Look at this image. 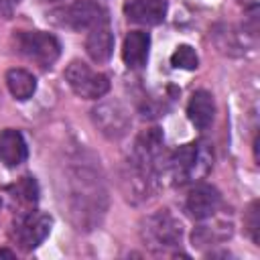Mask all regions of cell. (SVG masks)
<instances>
[{"instance_id": "obj_1", "label": "cell", "mask_w": 260, "mask_h": 260, "mask_svg": "<svg viewBox=\"0 0 260 260\" xmlns=\"http://www.w3.org/2000/svg\"><path fill=\"white\" fill-rule=\"evenodd\" d=\"M61 185V205L67 209L73 225L77 230H93L108 205L102 177L89 165L77 162L63 171Z\"/></svg>"}, {"instance_id": "obj_2", "label": "cell", "mask_w": 260, "mask_h": 260, "mask_svg": "<svg viewBox=\"0 0 260 260\" xmlns=\"http://www.w3.org/2000/svg\"><path fill=\"white\" fill-rule=\"evenodd\" d=\"M140 240L154 252H167L181 244L183 225L169 209H158L140 221Z\"/></svg>"}, {"instance_id": "obj_3", "label": "cell", "mask_w": 260, "mask_h": 260, "mask_svg": "<svg viewBox=\"0 0 260 260\" xmlns=\"http://www.w3.org/2000/svg\"><path fill=\"white\" fill-rule=\"evenodd\" d=\"M209 165H211V160H209L207 150H203L199 144L191 142V144L179 146L162 162V173L167 171L175 185H185V183H191L197 177L205 175Z\"/></svg>"}, {"instance_id": "obj_4", "label": "cell", "mask_w": 260, "mask_h": 260, "mask_svg": "<svg viewBox=\"0 0 260 260\" xmlns=\"http://www.w3.org/2000/svg\"><path fill=\"white\" fill-rule=\"evenodd\" d=\"M14 49L26 61H32L39 67H51L61 55L59 39L45 30H16Z\"/></svg>"}, {"instance_id": "obj_5", "label": "cell", "mask_w": 260, "mask_h": 260, "mask_svg": "<svg viewBox=\"0 0 260 260\" xmlns=\"http://www.w3.org/2000/svg\"><path fill=\"white\" fill-rule=\"evenodd\" d=\"M65 81L83 100H100L110 91V79L79 59L65 67Z\"/></svg>"}, {"instance_id": "obj_6", "label": "cell", "mask_w": 260, "mask_h": 260, "mask_svg": "<svg viewBox=\"0 0 260 260\" xmlns=\"http://www.w3.org/2000/svg\"><path fill=\"white\" fill-rule=\"evenodd\" d=\"M91 120L100 134L110 140H120L128 134L132 126L130 110L120 100H104L91 110Z\"/></svg>"}, {"instance_id": "obj_7", "label": "cell", "mask_w": 260, "mask_h": 260, "mask_svg": "<svg viewBox=\"0 0 260 260\" xmlns=\"http://www.w3.org/2000/svg\"><path fill=\"white\" fill-rule=\"evenodd\" d=\"M51 225H53L51 215L43 211H26L14 219L12 238L24 252H30L47 240V236L51 234Z\"/></svg>"}, {"instance_id": "obj_8", "label": "cell", "mask_w": 260, "mask_h": 260, "mask_svg": "<svg viewBox=\"0 0 260 260\" xmlns=\"http://www.w3.org/2000/svg\"><path fill=\"white\" fill-rule=\"evenodd\" d=\"M106 14V10L89 0H75L71 4H65L57 10L51 12V20L61 26V28H69V30H89L102 16Z\"/></svg>"}, {"instance_id": "obj_9", "label": "cell", "mask_w": 260, "mask_h": 260, "mask_svg": "<svg viewBox=\"0 0 260 260\" xmlns=\"http://www.w3.org/2000/svg\"><path fill=\"white\" fill-rule=\"evenodd\" d=\"M85 51L91 61L95 63H106L112 57L114 51V32L108 14H104L87 32L85 39Z\"/></svg>"}, {"instance_id": "obj_10", "label": "cell", "mask_w": 260, "mask_h": 260, "mask_svg": "<svg viewBox=\"0 0 260 260\" xmlns=\"http://www.w3.org/2000/svg\"><path fill=\"white\" fill-rule=\"evenodd\" d=\"M219 203H221L219 191L213 185L199 183L189 191L185 199V209L193 219H207L217 211Z\"/></svg>"}, {"instance_id": "obj_11", "label": "cell", "mask_w": 260, "mask_h": 260, "mask_svg": "<svg viewBox=\"0 0 260 260\" xmlns=\"http://www.w3.org/2000/svg\"><path fill=\"white\" fill-rule=\"evenodd\" d=\"M124 14L130 22L154 26L165 20L167 0H124Z\"/></svg>"}, {"instance_id": "obj_12", "label": "cell", "mask_w": 260, "mask_h": 260, "mask_svg": "<svg viewBox=\"0 0 260 260\" xmlns=\"http://www.w3.org/2000/svg\"><path fill=\"white\" fill-rule=\"evenodd\" d=\"M28 148L24 136L14 128H4L0 132V162L6 167H18L26 160Z\"/></svg>"}, {"instance_id": "obj_13", "label": "cell", "mask_w": 260, "mask_h": 260, "mask_svg": "<svg viewBox=\"0 0 260 260\" xmlns=\"http://www.w3.org/2000/svg\"><path fill=\"white\" fill-rule=\"evenodd\" d=\"M150 37L144 30H130L122 45V59L130 69H140L148 61Z\"/></svg>"}, {"instance_id": "obj_14", "label": "cell", "mask_w": 260, "mask_h": 260, "mask_svg": "<svg viewBox=\"0 0 260 260\" xmlns=\"http://www.w3.org/2000/svg\"><path fill=\"white\" fill-rule=\"evenodd\" d=\"M187 116L191 120V124L199 130H205L215 116V102L213 95L205 89H199L191 95L189 104H187Z\"/></svg>"}, {"instance_id": "obj_15", "label": "cell", "mask_w": 260, "mask_h": 260, "mask_svg": "<svg viewBox=\"0 0 260 260\" xmlns=\"http://www.w3.org/2000/svg\"><path fill=\"white\" fill-rule=\"evenodd\" d=\"M4 81H6V87L12 93V98L18 100V102L30 100L35 95V91H37V79H35V75L30 71H26V69H20V67L8 69Z\"/></svg>"}, {"instance_id": "obj_16", "label": "cell", "mask_w": 260, "mask_h": 260, "mask_svg": "<svg viewBox=\"0 0 260 260\" xmlns=\"http://www.w3.org/2000/svg\"><path fill=\"white\" fill-rule=\"evenodd\" d=\"M6 193H8L14 201H18V203L35 205V203L39 201V183H37L35 177L24 175V177H20L16 183L8 185V187H6Z\"/></svg>"}, {"instance_id": "obj_17", "label": "cell", "mask_w": 260, "mask_h": 260, "mask_svg": "<svg viewBox=\"0 0 260 260\" xmlns=\"http://www.w3.org/2000/svg\"><path fill=\"white\" fill-rule=\"evenodd\" d=\"M171 65L177 67V69H187V71H193L199 67V57L195 53L193 47L189 45H179L175 49V53L171 55Z\"/></svg>"}, {"instance_id": "obj_18", "label": "cell", "mask_w": 260, "mask_h": 260, "mask_svg": "<svg viewBox=\"0 0 260 260\" xmlns=\"http://www.w3.org/2000/svg\"><path fill=\"white\" fill-rule=\"evenodd\" d=\"M244 225L252 238L254 244H258V201H252L248 211H246V217H244Z\"/></svg>"}, {"instance_id": "obj_19", "label": "cell", "mask_w": 260, "mask_h": 260, "mask_svg": "<svg viewBox=\"0 0 260 260\" xmlns=\"http://www.w3.org/2000/svg\"><path fill=\"white\" fill-rule=\"evenodd\" d=\"M20 0H0V18H10Z\"/></svg>"}, {"instance_id": "obj_20", "label": "cell", "mask_w": 260, "mask_h": 260, "mask_svg": "<svg viewBox=\"0 0 260 260\" xmlns=\"http://www.w3.org/2000/svg\"><path fill=\"white\" fill-rule=\"evenodd\" d=\"M16 254L12 250H6V248H0V258H14Z\"/></svg>"}, {"instance_id": "obj_21", "label": "cell", "mask_w": 260, "mask_h": 260, "mask_svg": "<svg viewBox=\"0 0 260 260\" xmlns=\"http://www.w3.org/2000/svg\"><path fill=\"white\" fill-rule=\"evenodd\" d=\"M39 2H61V0H39Z\"/></svg>"}]
</instances>
